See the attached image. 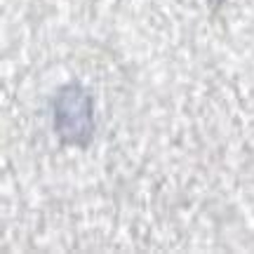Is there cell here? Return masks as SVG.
<instances>
[{
  "label": "cell",
  "instance_id": "1",
  "mask_svg": "<svg viewBox=\"0 0 254 254\" xmlns=\"http://www.w3.org/2000/svg\"><path fill=\"white\" fill-rule=\"evenodd\" d=\"M55 111V132L64 144L87 146L94 132V106L92 97L80 85H66L57 92L52 101Z\"/></svg>",
  "mask_w": 254,
  "mask_h": 254
}]
</instances>
